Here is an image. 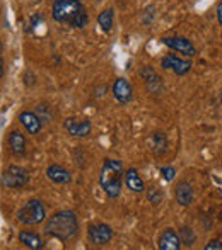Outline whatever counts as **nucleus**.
Instances as JSON below:
<instances>
[{
    "instance_id": "1",
    "label": "nucleus",
    "mask_w": 222,
    "mask_h": 250,
    "mask_svg": "<svg viewBox=\"0 0 222 250\" xmlns=\"http://www.w3.org/2000/svg\"><path fill=\"white\" fill-rule=\"evenodd\" d=\"M45 235L48 237L58 238L62 242H69L79 231V221H77V214L74 211H58L53 216L48 218L47 225H45Z\"/></svg>"
},
{
    "instance_id": "2",
    "label": "nucleus",
    "mask_w": 222,
    "mask_h": 250,
    "mask_svg": "<svg viewBox=\"0 0 222 250\" xmlns=\"http://www.w3.org/2000/svg\"><path fill=\"white\" fill-rule=\"evenodd\" d=\"M125 179V172H123V164L120 160H113L106 158L103 164L99 174V184L103 191L106 192L108 198L115 199L122 192V181Z\"/></svg>"
},
{
    "instance_id": "3",
    "label": "nucleus",
    "mask_w": 222,
    "mask_h": 250,
    "mask_svg": "<svg viewBox=\"0 0 222 250\" xmlns=\"http://www.w3.org/2000/svg\"><path fill=\"white\" fill-rule=\"evenodd\" d=\"M47 218V209H45V204L38 199H31L17 211V220L23 225H40Z\"/></svg>"
},
{
    "instance_id": "4",
    "label": "nucleus",
    "mask_w": 222,
    "mask_h": 250,
    "mask_svg": "<svg viewBox=\"0 0 222 250\" xmlns=\"http://www.w3.org/2000/svg\"><path fill=\"white\" fill-rule=\"evenodd\" d=\"M82 9L84 5L80 3V0H55L51 16H53L56 22L70 24Z\"/></svg>"
},
{
    "instance_id": "5",
    "label": "nucleus",
    "mask_w": 222,
    "mask_h": 250,
    "mask_svg": "<svg viewBox=\"0 0 222 250\" xmlns=\"http://www.w3.org/2000/svg\"><path fill=\"white\" fill-rule=\"evenodd\" d=\"M29 182V174L26 168L17 167V165H10L7 170L2 172V186L9 189H21Z\"/></svg>"
},
{
    "instance_id": "6",
    "label": "nucleus",
    "mask_w": 222,
    "mask_h": 250,
    "mask_svg": "<svg viewBox=\"0 0 222 250\" xmlns=\"http://www.w3.org/2000/svg\"><path fill=\"white\" fill-rule=\"evenodd\" d=\"M87 238L93 245L96 247H104L111 242L113 238V230L110 225H104V223H96V225H91L87 228Z\"/></svg>"
},
{
    "instance_id": "7",
    "label": "nucleus",
    "mask_w": 222,
    "mask_h": 250,
    "mask_svg": "<svg viewBox=\"0 0 222 250\" xmlns=\"http://www.w3.org/2000/svg\"><path fill=\"white\" fill-rule=\"evenodd\" d=\"M163 43L166 44L168 48H171V50L178 51V53H183L185 56H195L197 55V48L193 46V43L190 40H186V38L183 36H174V38H164Z\"/></svg>"
},
{
    "instance_id": "8",
    "label": "nucleus",
    "mask_w": 222,
    "mask_h": 250,
    "mask_svg": "<svg viewBox=\"0 0 222 250\" xmlns=\"http://www.w3.org/2000/svg\"><path fill=\"white\" fill-rule=\"evenodd\" d=\"M161 66H163L164 70L171 68L178 77L186 75V73L192 70V63L186 62V60L178 58V56H174V55H166V56H164V58L161 60Z\"/></svg>"
},
{
    "instance_id": "9",
    "label": "nucleus",
    "mask_w": 222,
    "mask_h": 250,
    "mask_svg": "<svg viewBox=\"0 0 222 250\" xmlns=\"http://www.w3.org/2000/svg\"><path fill=\"white\" fill-rule=\"evenodd\" d=\"M63 126H65L67 133H69L70 136H75V138H84V136H87L91 133V128H93L89 119L77 121V119H74V118L65 119Z\"/></svg>"
},
{
    "instance_id": "10",
    "label": "nucleus",
    "mask_w": 222,
    "mask_h": 250,
    "mask_svg": "<svg viewBox=\"0 0 222 250\" xmlns=\"http://www.w3.org/2000/svg\"><path fill=\"white\" fill-rule=\"evenodd\" d=\"M157 247L161 250H179L181 249V238L173 228H166L157 238Z\"/></svg>"
},
{
    "instance_id": "11",
    "label": "nucleus",
    "mask_w": 222,
    "mask_h": 250,
    "mask_svg": "<svg viewBox=\"0 0 222 250\" xmlns=\"http://www.w3.org/2000/svg\"><path fill=\"white\" fill-rule=\"evenodd\" d=\"M139 75L144 79V82H146L147 89L150 90L152 94H157L161 92V89H163V82H161V77L156 73V70L152 68V66H144V68H140Z\"/></svg>"
},
{
    "instance_id": "12",
    "label": "nucleus",
    "mask_w": 222,
    "mask_h": 250,
    "mask_svg": "<svg viewBox=\"0 0 222 250\" xmlns=\"http://www.w3.org/2000/svg\"><path fill=\"white\" fill-rule=\"evenodd\" d=\"M113 96L120 104H128L132 101V85L128 83V80L116 79L113 83Z\"/></svg>"
},
{
    "instance_id": "13",
    "label": "nucleus",
    "mask_w": 222,
    "mask_h": 250,
    "mask_svg": "<svg viewBox=\"0 0 222 250\" xmlns=\"http://www.w3.org/2000/svg\"><path fill=\"white\" fill-rule=\"evenodd\" d=\"M19 121H21V125L27 129L29 135H38V133L41 131V126H43V123H41V119L38 118L36 112H29V111L21 112Z\"/></svg>"
},
{
    "instance_id": "14",
    "label": "nucleus",
    "mask_w": 222,
    "mask_h": 250,
    "mask_svg": "<svg viewBox=\"0 0 222 250\" xmlns=\"http://www.w3.org/2000/svg\"><path fill=\"white\" fill-rule=\"evenodd\" d=\"M47 175L51 182H55V184H69V182H72V175H70V172L67 170V168L56 165V164L50 165V167L47 168Z\"/></svg>"
},
{
    "instance_id": "15",
    "label": "nucleus",
    "mask_w": 222,
    "mask_h": 250,
    "mask_svg": "<svg viewBox=\"0 0 222 250\" xmlns=\"http://www.w3.org/2000/svg\"><path fill=\"white\" fill-rule=\"evenodd\" d=\"M174 196L179 206H190L193 203V188L185 181L178 182V186L174 189Z\"/></svg>"
},
{
    "instance_id": "16",
    "label": "nucleus",
    "mask_w": 222,
    "mask_h": 250,
    "mask_svg": "<svg viewBox=\"0 0 222 250\" xmlns=\"http://www.w3.org/2000/svg\"><path fill=\"white\" fill-rule=\"evenodd\" d=\"M125 186L132 192H144V189H146V184L135 168H128L125 172Z\"/></svg>"
},
{
    "instance_id": "17",
    "label": "nucleus",
    "mask_w": 222,
    "mask_h": 250,
    "mask_svg": "<svg viewBox=\"0 0 222 250\" xmlns=\"http://www.w3.org/2000/svg\"><path fill=\"white\" fill-rule=\"evenodd\" d=\"M9 148L16 157L26 153V138L21 131H12L9 135Z\"/></svg>"
},
{
    "instance_id": "18",
    "label": "nucleus",
    "mask_w": 222,
    "mask_h": 250,
    "mask_svg": "<svg viewBox=\"0 0 222 250\" xmlns=\"http://www.w3.org/2000/svg\"><path fill=\"white\" fill-rule=\"evenodd\" d=\"M19 240H21V244H24L29 249H34V250L43 249V240H41L40 235L34 233V231H21Z\"/></svg>"
},
{
    "instance_id": "19",
    "label": "nucleus",
    "mask_w": 222,
    "mask_h": 250,
    "mask_svg": "<svg viewBox=\"0 0 222 250\" xmlns=\"http://www.w3.org/2000/svg\"><path fill=\"white\" fill-rule=\"evenodd\" d=\"M98 24H99L103 33H110L113 29V9H104L98 16Z\"/></svg>"
},
{
    "instance_id": "20",
    "label": "nucleus",
    "mask_w": 222,
    "mask_h": 250,
    "mask_svg": "<svg viewBox=\"0 0 222 250\" xmlns=\"http://www.w3.org/2000/svg\"><path fill=\"white\" fill-rule=\"evenodd\" d=\"M152 140H154V151H156L157 155L166 153L168 140H166V136H164V133H154Z\"/></svg>"
},
{
    "instance_id": "21",
    "label": "nucleus",
    "mask_w": 222,
    "mask_h": 250,
    "mask_svg": "<svg viewBox=\"0 0 222 250\" xmlns=\"http://www.w3.org/2000/svg\"><path fill=\"white\" fill-rule=\"evenodd\" d=\"M179 238H181V244H185L186 247H192V245L195 244V240H197V235H195V231H193L192 228L183 227L181 230H179Z\"/></svg>"
},
{
    "instance_id": "22",
    "label": "nucleus",
    "mask_w": 222,
    "mask_h": 250,
    "mask_svg": "<svg viewBox=\"0 0 222 250\" xmlns=\"http://www.w3.org/2000/svg\"><path fill=\"white\" fill-rule=\"evenodd\" d=\"M36 114H38V118L41 119V123H43V125H48V123H51V119H53L51 107L48 104H40V105H38Z\"/></svg>"
},
{
    "instance_id": "23",
    "label": "nucleus",
    "mask_w": 222,
    "mask_h": 250,
    "mask_svg": "<svg viewBox=\"0 0 222 250\" xmlns=\"http://www.w3.org/2000/svg\"><path fill=\"white\" fill-rule=\"evenodd\" d=\"M87 22H89V16H87L86 9H82L79 14L75 16V19L70 22V26L72 27H77V29H82L84 26H87Z\"/></svg>"
},
{
    "instance_id": "24",
    "label": "nucleus",
    "mask_w": 222,
    "mask_h": 250,
    "mask_svg": "<svg viewBox=\"0 0 222 250\" xmlns=\"http://www.w3.org/2000/svg\"><path fill=\"white\" fill-rule=\"evenodd\" d=\"M147 199H149V203H152V204H159L161 199H163V194H161V191H157L156 188H152L147 191Z\"/></svg>"
},
{
    "instance_id": "25",
    "label": "nucleus",
    "mask_w": 222,
    "mask_h": 250,
    "mask_svg": "<svg viewBox=\"0 0 222 250\" xmlns=\"http://www.w3.org/2000/svg\"><path fill=\"white\" fill-rule=\"evenodd\" d=\"M154 5H149L146 10H144V16H142V21H144V24H150L152 22V19H154V16H156V12H154Z\"/></svg>"
},
{
    "instance_id": "26",
    "label": "nucleus",
    "mask_w": 222,
    "mask_h": 250,
    "mask_svg": "<svg viewBox=\"0 0 222 250\" xmlns=\"http://www.w3.org/2000/svg\"><path fill=\"white\" fill-rule=\"evenodd\" d=\"M161 174H163V177L166 179V181H173L176 175V170L173 167H163L161 168Z\"/></svg>"
},
{
    "instance_id": "27",
    "label": "nucleus",
    "mask_w": 222,
    "mask_h": 250,
    "mask_svg": "<svg viewBox=\"0 0 222 250\" xmlns=\"http://www.w3.org/2000/svg\"><path fill=\"white\" fill-rule=\"evenodd\" d=\"M24 83H26L27 87H33L34 83H36V77H34L31 72H26L24 73Z\"/></svg>"
},
{
    "instance_id": "28",
    "label": "nucleus",
    "mask_w": 222,
    "mask_h": 250,
    "mask_svg": "<svg viewBox=\"0 0 222 250\" xmlns=\"http://www.w3.org/2000/svg\"><path fill=\"white\" fill-rule=\"evenodd\" d=\"M205 250H222V240H210L205 245Z\"/></svg>"
},
{
    "instance_id": "29",
    "label": "nucleus",
    "mask_w": 222,
    "mask_h": 250,
    "mask_svg": "<svg viewBox=\"0 0 222 250\" xmlns=\"http://www.w3.org/2000/svg\"><path fill=\"white\" fill-rule=\"evenodd\" d=\"M217 21H219V24L222 26V2L217 5Z\"/></svg>"
},
{
    "instance_id": "30",
    "label": "nucleus",
    "mask_w": 222,
    "mask_h": 250,
    "mask_svg": "<svg viewBox=\"0 0 222 250\" xmlns=\"http://www.w3.org/2000/svg\"><path fill=\"white\" fill-rule=\"evenodd\" d=\"M31 3H38V2H41V0H29Z\"/></svg>"
}]
</instances>
